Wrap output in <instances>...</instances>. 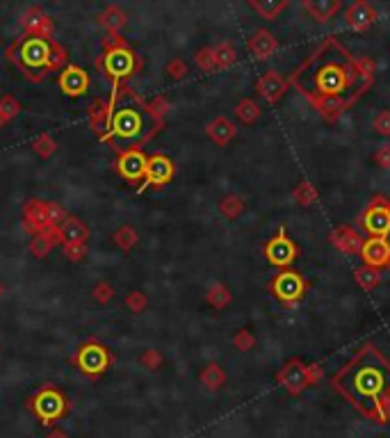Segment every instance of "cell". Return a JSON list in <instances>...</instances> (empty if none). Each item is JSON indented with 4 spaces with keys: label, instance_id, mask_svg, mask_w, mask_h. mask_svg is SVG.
<instances>
[{
    "label": "cell",
    "instance_id": "2",
    "mask_svg": "<svg viewBox=\"0 0 390 438\" xmlns=\"http://www.w3.org/2000/svg\"><path fill=\"white\" fill-rule=\"evenodd\" d=\"M119 99H130L135 105H117L110 128V146L114 151L121 148H144L146 142L165 128V116L172 110V103L165 96H155L151 101H144L128 82H112Z\"/></svg>",
    "mask_w": 390,
    "mask_h": 438
},
{
    "label": "cell",
    "instance_id": "53",
    "mask_svg": "<svg viewBox=\"0 0 390 438\" xmlns=\"http://www.w3.org/2000/svg\"><path fill=\"white\" fill-rule=\"evenodd\" d=\"M48 438H67V436H65V434H62V432H52V434H50Z\"/></svg>",
    "mask_w": 390,
    "mask_h": 438
},
{
    "label": "cell",
    "instance_id": "25",
    "mask_svg": "<svg viewBox=\"0 0 390 438\" xmlns=\"http://www.w3.org/2000/svg\"><path fill=\"white\" fill-rule=\"evenodd\" d=\"M57 247V238H55V229H48V231H41L37 235L30 238L28 244V251L35 256V258H46V256Z\"/></svg>",
    "mask_w": 390,
    "mask_h": 438
},
{
    "label": "cell",
    "instance_id": "44",
    "mask_svg": "<svg viewBox=\"0 0 390 438\" xmlns=\"http://www.w3.org/2000/svg\"><path fill=\"white\" fill-rule=\"evenodd\" d=\"M69 217L67 208L57 204V201H46V219H48V229H57L62 221Z\"/></svg>",
    "mask_w": 390,
    "mask_h": 438
},
{
    "label": "cell",
    "instance_id": "4",
    "mask_svg": "<svg viewBox=\"0 0 390 438\" xmlns=\"http://www.w3.org/2000/svg\"><path fill=\"white\" fill-rule=\"evenodd\" d=\"M71 363L85 377L99 379L114 366V354L108 345L99 343V340H87V343H82L76 349V354L71 356Z\"/></svg>",
    "mask_w": 390,
    "mask_h": 438
},
{
    "label": "cell",
    "instance_id": "18",
    "mask_svg": "<svg viewBox=\"0 0 390 438\" xmlns=\"http://www.w3.org/2000/svg\"><path fill=\"white\" fill-rule=\"evenodd\" d=\"M55 238H57V244H65V242H82V244H87L89 229H87V224L82 221L78 215H69L55 229Z\"/></svg>",
    "mask_w": 390,
    "mask_h": 438
},
{
    "label": "cell",
    "instance_id": "52",
    "mask_svg": "<svg viewBox=\"0 0 390 438\" xmlns=\"http://www.w3.org/2000/svg\"><path fill=\"white\" fill-rule=\"evenodd\" d=\"M306 377H308V386L311 383H318L320 379H322V368L320 366H306Z\"/></svg>",
    "mask_w": 390,
    "mask_h": 438
},
{
    "label": "cell",
    "instance_id": "42",
    "mask_svg": "<svg viewBox=\"0 0 390 438\" xmlns=\"http://www.w3.org/2000/svg\"><path fill=\"white\" fill-rule=\"evenodd\" d=\"M114 295H117V290H114V285L110 281H99V283L91 285V299L101 306L110 304L114 299Z\"/></svg>",
    "mask_w": 390,
    "mask_h": 438
},
{
    "label": "cell",
    "instance_id": "54",
    "mask_svg": "<svg viewBox=\"0 0 390 438\" xmlns=\"http://www.w3.org/2000/svg\"><path fill=\"white\" fill-rule=\"evenodd\" d=\"M5 126H7V121L3 119V114H0V128H5Z\"/></svg>",
    "mask_w": 390,
    "mask_h": 438
},
{
    "label": "cell",
    "instance_id": "10",
    "mask_svg": "<svg viewBox=\"0 0 390 438\" xmlns=\"http://www.w3.org/2000/svg\"><path fill=\"white\" fill-rule=\"evenodd\" d=\"M272 292L274 297L279 299L283 304H294L299 302L306 292V281L301 279L299 272H292V270H283L281 274H277V279L272 281Z\"/></svg>",
    "mask_w": 390,
    "mask_h": 438
},
{
    "label": "cell",
    "instance_id": "35",
    "mask_svg": "<svg viewBox=\"0 0 390 438\" xmlns=\"http://www.w3.org/2000/svg\"><path fill=\"white\" fill-rule=\"evenodd\" d=\"M219 212L226 219H238L242 212H245V199L238 195H226L219 201Z\"/></svg>",
    "mask_w": 390,
    "mask_h": 438
},
{
    "label": "cell",
    "instance_id": "17",
    "mask_svg": "<svg viewBox=\"0 0 390 438\" xmlns=\"http://www.w3.org/2000/svg\"><path fill=\"white\" fill-rule=\"evenodd\" d=\"M23 229L30 235H37L41 231H48L46 219V201L44 199H30L23 204Z\"/></svg>",
    "mask_w": 390,
    "mask_h": 438
},
{
    "label": "cell",
    "instance_id": "36",
    "mask_svg": "<svg viewBox=\"0 0 390 438\" xmlns=\"http://www.w3.org/2000/svg\"><path fill=\"white\" fill-rule=\"evenodd\" d=\"M33 151L39 158L48 160V158H52V155L57 153V140L52 135H48V133H41V135H37L35 140H33Z\"/></svg>",
    "mask_w": 390,
    "mask_h": 438
},
{
    "label": "cell",
    "instance_id": "55",
    "mask_svg": "<svg viewBox=\"0 0 390 438\" xmlns=\"http://www.w3.org/2000/svg\"><path fill=\"white\" fill-rule=\"evenodd\" d=\"M3 295H5V285L0 283V299H3Z\"/></svg>",
    "mask_w": 390,
    "mask_h": 438
},
{
    "label": "cell",
    "instance_id": "50",
    "mask_svg": "<svg viewBox=\"0 0 390 438\" xmlns=\"http://www.w3.org/2000/svg\"><path fill=\"white\" fill-rule=\"evenodd\" d=\"M356 67H358V73H361V76H363L365 80H370V82H372L374 71H377L374 60H370V58H358V60H356Z\"/></svg>",
    "mask_w": 390,
    "mask_h": 438
},
{
    "label": "cell",
    "instance_id": "57",
    "mask_svg": "<svg viewBox=\"0 0 390 438\" xmlns=\"http://www.w3.org/2000/svg\"><path fill=\"white\" fill-rule=\"evenodd\" d=\"M0 349H3V347H0Z\"/></svg>",
    "mask_w": 390,
    "mask_h": 438
},
{
    "label": "cell",
    "instance_id": "27",
    "mask_svg": "<svg viewBox=\"0 0 390 438\" xmlns=\"http://www.w3.org/2000/svg\"><path fill=\"white\" fill-rule=\"evenodd\" d=\"M206 302H208V306H213L215 311H224V308L233 302V292L228 290L226 283L215 281V283H210V288H208Z\"/></svg>",
    "mask_w": 390,
    "mask_h": 438
},
{
    "label": "cell",
    "instance_id": "28",
    "mask_svg": "<svg viewBox=\"0 0 390 438\" xmlns=\"http://www.w3.org/2000/svg\"><path fill=\"white\" fill-rule=\"evenodd\" d=\"M306 12L318 21H329L335 12H340V0H308L303 3Z\"/></svg>",
    "mask_w": 390,
    "mask_h": 438
},
{
    "label": "cell",
    "instance_id": "47",
    "mask_svg": "<svg viewBox=\"0 0 390 438\" xmlns=\"http://www.w3.org/2000/svg\"><path fill=\"white\" fill-rule=\"evenodd\" d=\"M233 345H235V349H240V351H249V349L256 347V336L251 334L249 329H240L238 334L233 336Z\"/></svg>",
    "mask_w": 390,
    "mask_h": 438
},
{
    "label": "cell",
    "instance_id": "8",
    "mask_svg": "<svg viewBox=\"0 0 390 438\" xmlns=\"http://www.w3.org/2000/svg\"><path fill=\"white\" fill-rule=\"evenodd\" d=\"M146 155L140 148H121L117 151V172L128 183H144L146 180Z\"/></svg>",
    "mask_w": 390,
    "mask_h": 438
},
{
    "label": "cell",
    "instance_id": "24",
    "mask_svg": "<svg viewBox=\"0 0 390 438\" xmlns=\"http://www.w3.org/2000/svg\"><path fill=\"white\" fill-rule=\"evenodd\" d=\"M315 108L322 112L324 119H338V116L350 108L352 101L345 99V96H322V99H313Z\"/></svg>",
    "mask_w": 390,
    "mask_h": 438
},
{
    "label": "cell",
    "instance_id": "14",
    "mask_svg": "<svg viewBox=\"0 0 390 438\" xmlns=\"http://www.w3.org/2000/svg\"><path fill=\"white\" fill-rule=\"evenodd\" d=\"M265 256L274 267H288L297 258V244H294L286 233L274 235L265 244Z\"/></svg>",
    "mask_w": 390,
    "mask_h": 438
},
{
    "label": "cell",
    "instance_id": "48",
    "mask_svg": "<svg viewBox=\"0 0 390 438\" xmlns=\"http://www.w3.org/2000/svg\"><path fill=\"white\" fill-rule=\"evenodd\" d=\"M128 46V41L121 35V32H108V35L103 37V53L108 50H117V48H123Z\"/></svg>",
    "mask_w": 390,
    "mask_h": 438
},
{
    "label": "cell",
    "instance_id": "49",
    "mask_svg": "<svg viewBox=\"0 0 390 438\" xmlns=\"http://www.w3.org/2000/svg\"><path fill=\"white\" fill-rule=\"evenodd\" d=\"M372 128L374 133L384 135V137H390V110H381L372 121Z\"/></svg>",
    "mask_w": 390,
    "mask_h": 438
},
{
    "label": "cell",
    "instance_id": "26",
    "mask_svg": "<svg viewBox=\"0 0 390 438\" xmlns=\"http://www.w3.org/2000/svg\"><path fill=\"white\" fill-rule=\"evenodd\" d=\"M96 21L108 32H121L123 26L128 23V14H126L123 7H119V5H108L103 12L96 14Z\"/></svg>",
    "mask_w": 390,
    "mask_h": 438
},
{
    "label": "cell",
    "instance_id": "22",
    "mask_svg": "<svg viewBox=\"0 0 390 438\" xmlns=\"http://www.w3.org/2000/svg\"><path fill=\"white\" fill-rule=\"evenodd\" d=\"M331 242H333V247L338 249V251L350 253V256H354V253L361 251V244H363L361 235H358L352 226H340V229H335V231L331 233Z\"/></svg>",
    "mask_w": 390,
    "mask_h": 438
},
{
    "label": "cell",
    "instance_id": "12",
    "mask_svg": "<svg viewBox=\"0 0 390 438\" xmlns=\"http://www.w3.org/2000/svg\"><path fill=\"white\" fill-rule=\"evenodd\" d=\"M176 174L174 160L165 153H153L146 160V180L144 185L151 187H165L167 183H172V178Z\"/></svg>",
    "mask_w": 390,
    "mask_h": 438
},
{
    "label": "cell",
    "instance_id": "34",
    "mask_svg": "<svg viewBox=\"0 0 390 438\" xmlns=\"http://www.w3.org/2000/svg\"><path fill=\"white\" fill-rule=\"evenodd\" d=\"M69 50L60 44V41H50V62H48V73H60L62 69L69 67Z\"/></svg>",
    "mask_w": 390,
    "mask_h": 438
},
{
    "label": "cell",
    "instance_id": "38",
    "mask_svg": "<svg viewBox=\"0 0 390 438\" xmlns=\"http://www.w3.org/2000/svg\"><path fill=\"white\" fill-rule=\"evenodd\" d=\"M21 112H23V105H21L18 99H14L12 94L0 96V114H3V119H5L7 124L14 121Z\"/></svg>",
    "mask_w": 390,
    "mask_h": 438
},
{
    "label": "cell",
    "instance_id": "3",
    "mask_svg": "<svg viewBox=\"0 0 390 438\" xmlns=\"http://www.w3.org/2000/svg\"><path fill=\"white\" fill-rule=\"evenodd\" d=\"M333 386L354 407L374 418L379 404L390 400V363L384 358L381 351L365 345L333 377Z\"/></svg>",
    "mask_w": 390,
    "mask_h": 438
},
{
    "label": "cell",
    "instance_id": "33",
    "mask_svg": "<svg viewBox=\"0 0 390 438\" xmlns=\"http://www.w3.org/2000/svg\"><path fill=\"white\" fill-rule=\"evenodd\" d=\"M213 50H215L217 69H230L238 62V50L230 41H221V44L213 46Z\"/></svg>",
    "mask_w": 390,
    "mask_h": 438
},
{
    "label": "cell",
    "instance_id": "46",
    "mask_svg": "<svg viewBox=\"0 0 390 438\" xmlns=\"http://www.w3.org/2000/svg\"><path fill=\"white\" fill-rule=\"evenodd\" d=\"M165 73L172 80H183V78H187L189 67H187V62L183 58H172L169 62L165 64Z\"/></svg>",
    "mask_w": 390,
    "mask_h": 438
},
{
    "label": "cell",
    "instance_id": "30",
    "mask_svg": "<svg viewBox=\"0 0 390 438\" xmlns=\"http://www.w3.org/2000/svg\"><path fill=\"white\" fill-rule=\"evenodd\" d=\"M199 381H201L208 390H219L221 386H224V381H226V372H224V368L219 366V363L213 361V363H208V366L201 370Z\"/></svg>",
    "mask_w": 390,
    "mask_h": 438
},
{
    "label": "cell",
    "instance_id": "5",
    "mask_svg": "<svg viewBox=\"0 0 390 438\" xmlns=\"http://www.w3.org/2000/svg\"><path fill=\"white\" fill-rule=\"evenodd\" d=\"M96 69H101L103 76L110 82H126L142 69V60L130 46H123L117 50H108L101 58H96Z\"/></svg>",
    "mask_w": 390,
    "mask_h": 438
},
{
    "label": "cell",
    "instance_id": "7",
    "mask_svg": "<svg viewBox=\"0 0 390 438\" xmlns=\"http://www.w3.org/2000/svg\"><path fill=\"white\" fill-rule=\"evenodd\" d=\"M21 28H23L26 37H39L52 41L55 39V21L50 14H46V9L41 5H30L18 18Z\"/></svg>",
    "mask_w": 390,
    "mask_h": 438
},
{
    "label": "cell",
    "instance_id": "11",
    "mask_svg": "<svg viewBox=\"0 0 390 438\" xmlns=\"http://www.w3.org/2000/svg\"><path fill=\"white\" fill-rule=\"evenodd\" d=\"M57 84L67 96H71V99H78V96H85L89 92L91 78H89V73L85 69L78 67V64H69L67 69L60 71Z\"/></svg>",
    "mask_w": 390,
    "mask_h": 438
},
{
    "label": "cell",
    "instance_id": "56",
    "mask_svg": "<svg viewBox=\"0 0 390 438\" xmlns=\"http://www.w3.org/2000/svg\"><path fill=\"white\" fill-rule=\"evenodd\" d=\"M388 272H390V263H388Z\"/></svg>",
    "mask_w": 390,
    "mask_h": 438
},
{
    "label": "cell",
    "instance_id": "45",
    "mask_svg": "<svg viewBox=\"0 0 390 438\" xmlns=\"http://www.w3.org/2000/svg\"><path fill=\"white\" fill-rule=\"evenodd\" d=\"M60 247L71 263H82L89 256V247L82 242H65V244H60Z\"/></svg>",
    "mask_w": 390,
    "mask_h": 438
},
{
    "label": "cell",
    "instance_id": "32",
    "mask_svg": "<svg viewBox=\"0 0 390 438\" xmlns=\"http://www.w3.org/2000/svg\"><path fill=\"white\" fill-rule=\"evenodd\" d=\"M260 105L254 101V99H242L238 105H235V116H238V121L240 124H254L260 119Z\"/></svg>",
    "mask_w": 390,
    "mask_h": 438
},
{
    "label": "cell",
    "instance_id": "16",
    "mask_svg": "<svg viewBox=\"0 0 390 438\" xmlns=\"http://www.w3.org/2000/svg\"><path fill=\"white\" fill-rule=\"evenodd\" d=\"M279 383L288 393H292V395L301 393L306 386H308V377H306V363H301L297 358L288 361L286 366H283V370L279 372Z\"/></svg>",
    "mask_w": 390,
    "mask_h": 438
},
{
    "label": "cell",
    "instance_id": "1",
    "mask_svg": "<svg viewBox=\"0 0 390 438\" xmlns=\"http://www.w3.org/2000/svg\"><path fill=\"white\" fill-rule=\"evenodd\" d=\"M290 82L311 99H322V96H345L352 103L361 96L370 80H365L358 73L356 60L345 50L338 39H326L324 44L306 60Z\"/></svg>",
    "mask_w": 390,
    "mask_h": 438
},
{
    "label": "cell",
    "instance_id": "15",
    "mask_svg": "<svg viewBox=\"0 0 390 438\" xmlns=\"http://www.w3.org/2000/svg\"><path fill=\"white\" fill-rule=\"evenodd\" d=\"M361 258L367 267H388L390 263V242L386 238H367L361 244Z\"/></svg>",
    "mask_w": 390,
    "mask_h": 438
},
{
    "label": "cell",
    "instance_id": "23",
    "mask_svg": "<svg viewBox=\"0 0 390 438\" xmlns=\"http://www.w3.org/2000/svg\"><path fill=\"white\" fill-rule=\"evenodd\" d=\"M277 39H274L272 32L267 30H256L254 35L249 39V53L254 55L256 60H267L274 55V50H277Z\"/></svg>",
    "mask_w": 390,
    "mask_h": 438
},
{
    "label": "cell",
    "instance_id": "51",
    "mask_svg": "<svg viewBox=\"0 0 390 438\" xmlns=\"http://www.w3.org/2000/svg\"><path fill=\"white\" fill-rule=\"evenodd\" d=\"M374 163L381 167V169H390V146H388V144H381V146L377 148Z\"/></svg>",
    "mask_w": 390,
    "mask_h": 438
},
{
    "label": "cell",
    "instance_id": "6",
    "mask_svg": "<svg viewBox=\"0 0 390 438\" xmlns=\"http://www.w3.org/2000/svg\"><path fill=\"white\" fill-rule=\"evenodd\" d=\"M30 404H33V411H35L44 422L57 420L60 415H65L67 409H69L65 393L52 386V383H46V386H41Z\"/></svg>",
    "mask_w": 390,
    "mask_h": 438
},
{
    "label": "cell",
    "instance_id": "43",
    "mask_svg": "<svg viewBox=\"0 0 390 438\" xmlns=\"http://www.w3.org/2000/svg\"><path fill=\"white\" fill-rule=\"evenodd\" d=\"M140 366H144L146 370H160L165 366V356H162V351L157 349V347H149V349H144L142 354H140Z\"/></svg>",
    "mask_w": 390,
    "mask_h": 438
},
{
    "label": "cell",
    "instance_id": "37",
    "mask_svg": "<svg viewBox=\"0 0 390 438\" xmlns=\"http://www.w3.org/2000/svg\"><path fill=\"white\" fill-rule=\"evenodd\" d=\"M354 281L363 288V290H374V288L379 285V270H374V267H356L354 270Z\"/></svg>",
    "mask_w": 390,
    "mask_h": 438
},
{
    "label": "cell",
    "instance_id": "41",
    "mask_svg": "<svg viewBox=\"0 0 390 438\" xmlns=\"http://www.w3.org/2000/svg\"><path fill=\"white\" fill-rule=\"evenodd\" d=\"M194 62H196V67L201 69L204 73L217 71V62H215V50H213V46L199 48V50L194 53Z\"/></svg>",
    "mask_w": 390,
    "mask_h": 438
},
{
    "label": "cell",
    "instance_id": "39",
    "mask_svg": "<svg viewBox=\"0 0 390 438\" xmlns=\"http://www.w3.org/2000/svg\"><path fill=\"white\" fill-rule=\"evenodd\" d=\"M292 197L299 206H313L315 201H318V190H315V185L308 183V180H301V183L294 187Z\"/></svg>",
    "mask_w": 390,
    "mask_h": 438
},
{
    "label": "cell",
    "instance_id": "20",
    "mask_svg": "<svg viewBox=\"0 0 390 438\" xmlns=\"http://www.w3.org/2000/svg\"><path fill=\"white\" fill-rule=\"evenodd\" d=\"M374 21H377V9L370 3H365V0H356V3H352L350 9H347V23L354 30L370 28Z\"/></svg>",
    "mask_w": 390,
    "mask_h": 438
},
{
    "label": "cell",
    "instance_id": "31",
    "mask_svg": "<svg viewBox=\"0 0 390 438\" xmlns=\"http://www.w3.org/2000/svg\"><path fill=\"white\" fill-rule=\"evenodd\" d=\"M249 5H251V9H256V12L267 21H274L283 9L288 7L286 0H251Z\"/></svg>",
    "mask_w": 390,
    "mask_h": 438
},
{
    "label": "cell",
    "instance_id": "21",
    "mask_svg": "<svg viewBox=\"0 0 390 438\" xmlns=\"http://www.w3.org/2000/svg\"><path fill=\"white\" fill-rule=\"evenodd\" d=\"M235 133H238L235 124L230 119H226V116H215V119L208 121V126H206V135L217 146H226L235 137Z\"/></svg>",
    "mask_w": 390,
    "mask_h": 438
},
{
    "label": "cell",
    "instance_id": "9",
    "mask_svg": "<svg viewBox=\"0 0 390 438\" xmlns=\"http://www.w3.org/2000/svg\"><path fill=\"white\" fill-rule=\"evenodd\" d=\"M114 110H117V105L105 101V99H94L87 108V119H89L91 133L105 144L110 142V128H112Z\"/></svg>",
    "mask_w": 390,
    "mask_h": 438
},
{
    "label": "cell",
    "instance_id": "19",
    "mask_svg": "<svg viewBox=\"0 0 390 438\" xmlns=\"http://www.w3.org/2000/svg\"><path fill=\"white\" fill-rule=\"evenodd\" d=\"M256 89H258V94H260L267 103H277L281 96H283V92L288 89V82L283 80V76H281L279 71H265V73H262V76L256 80Z\"/></svg>",
    "mask_w": 390,
    "mask_h": 438
},
{
    "label": "cell",
    "instance_id": "13",
    "mask_svg": "<svg viewBox=\"0 0 390 438\" xmlns=\"http://www.w3.org/2000/svg\"><path fill=\"white\" fill-rule=\"evenodd\" d=\"M363 226L372 238H386L390 233V206L384 199H374V204L363 212Z\"/></svg>",
    "mask_w": 390,
    "mask_h": 438
},
{
    "label": "cell",
    "instance_id": "29",
    "mask_svg": "<svg viewBox=\"0 0 390 438\" xmlns=\"http://www.w3.org/2000/svg\"><path fill=\"white\" fill-rule=\"evenodd\" d=\"M112 242L117 244L123 253H128L137 247V242H140V233H137L130 224H121V226L112 233Z\"/></svg>",
    "mask_w": 390,
    "mask_h": 438
},
{
    "label": "cell",
    "instance_id": "40",
    "mask_svg": "<svg viewBox=\"0 0 390 438\" xmlns=\"http://www.w3.org/2000/svg\"><path fill=\"white\" fill-rule=\"evenodd\" d=\"M123 304L130 313L140 315V313L146 311V308H149V297H146L144 290H130L128 295L123 297Z\"/></svg>",
    "mask_w": 390,
    "mask_h": 438
}]
</instances>
